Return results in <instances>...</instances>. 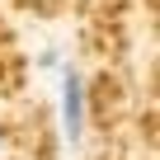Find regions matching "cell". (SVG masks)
I'll use <instances>...</instances> for the list:
<instances>
[{
	"instance_id": "6da1fadb",
	"label": "cell",
	"mask_w": 160,
	"mask_h": 160,
	"mask_svg": "<svg viewBox=\"0 0 160 160\" xmlns=\"http://www.w3.org/2000/svg\"><path fill=\"white\" fill-rule=\"evenodd\" d=\"M61 118H66V137L80 141V127H85V85H80L75 71L61 75Z\"/></svg>"
}]
</instances>
